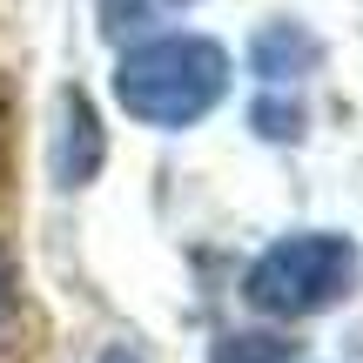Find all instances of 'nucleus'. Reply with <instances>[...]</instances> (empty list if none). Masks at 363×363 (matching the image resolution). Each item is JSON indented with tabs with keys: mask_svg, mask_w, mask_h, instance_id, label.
<instances>
[{
	"mask_svg": "<svg viewBox=\"0 0 363 363\" xmlns=\"http://www.w3.org/2000/svg\"><path fill=\"white\" fill-rule=\"evenodd\" d=\"M229 94V54L202 34H162L121 54L115 101L148 128H189Z\"/></svg>",
	"mask_w": 363,
	"mask_h": 363,
	"instance_id": "1",
	"label": "nucleus"
},
{
	"mask_svg": "<svg viewBox=\"0 0 363 363\" xmlns=\"http://www.w3.org/2000/svg\"><path fill=\"white\" fill-rule=\"evenodd\" d=\"M357 283V249L350 235H330V229H303V235H283V242H269L256 256V269H249L242 296L249 310L262 316H316L330 310V303H343Z\"/></svg>",
	"mask_w": 363,
	"mask_h": 363,
	"instance_id": "2",
	"label": "nucleus"
},
{
	"mask_svg": "<svg viewBox=\"0 0 363 363\" xmlns=\"http://www.w3.org/2000/svg\"><path fill=\"white\" fill-rule=\"evenodd\" d=\"M101 121H94V101L81 88L61 94V148H54V175L67 182V189H81V182L101 175Z\"/></svg>",
	"mask_w": 363,
	"mask_h": 363,
	"instance_id": "3",
	"label": "nucleus"
},
{
	"mask_svg": "<svg viewBox=\"0 0 363 363\" xmlns=\"http://www.w3.org/2000/svg\"><path fill=\"white\" fill-rule=\"evenodd\" d=\"M316 61H323V40H316L303 21H276V27H262V34H256V48H249V67H256V81H262V88L303 81Z\"/></svg>",
	"mask_w": 363,
	"mask_h": 363,
	"instance_id": "4",
	"label": "nucleus"
},
{
	"mask_svg": "<svg viewBox=\"0 0 363 363\" xmlns=\"http://www.w3.org/2000/svg\"><path fill=\"white\" fill-rule=\"evenodd\" d=\"M216 363H296V343H283V337H222Z\"/></svg>",
	"mask_w": 363,
	"mask_h": 363,
	"instance_id": "5",
	"label": "nucleus"
},
{
	"mask_svg": "<svg viewBox=\"0 0 363 363\" xmlns=\"http://www.w3.org/2000/svg\"><path fill=\"white\" fill-rule=\"evenodd\" d=\"M296 121H303L296 101H289V108H283V101H256V128L269 135V142H289V135H296Z\"/></svg>",
	"mask_w": 363,
	"mask_h": 363,
	"instance_id": "6",
	"label": "nucleus"
},
{
	"mask_svg": "<svg viewBox=\"0 0 363 363\" xmlns=\"http://www.w3.org/2000/svg\"><path fill=\"white\" fill-rule=\"evenodd\" d=\"M13 303H21V276H13V256L0 249V323L13 316Z\"/></svg>",
	"mask_w": 363,
	"mask_h": 363,
	"instance_id": "7",
	"label": "nucleus"
}]
</instances>
